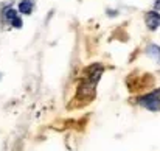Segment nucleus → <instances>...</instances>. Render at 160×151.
Returning <instances> with one entry per match:
<instances>
[{"mask_svg": "<svg viewBox=\"0 0 160 151\" xmlns=\"http://www.w3.org/2000/svg\"><path fill=\"white\" fill-rule=\"evenodd\" d=\"M149 55H151V56H154V58L159 61V58H160V49L157 47V45H151V47H149Z\"/></svg>", "mask_w": 160, "mask_h": 151, "instance_id": "nucleus-5", "label": "nucleus"}, {"mask_svg": "<svg viewBox=\"0 0 160 151\" xmlns=\"http://www.w3.org/2000/svg\"><path fill=\"white\" fill-rule=\"evenodd\" d=\"M140 103L148 107L149 111H159L160 109V91H154L151 94H148L146 97H143Z\"/></svg>", "mask_w": 160, "mask_h": 151, "instance_id": "nucleus-1", "label": "nucleus"}, {"mask_svg": "<svg viewBox=\"0 0 160 151\" xmlns=\"http://www.w3.org/2000/svg\"><path fill=\"white\" fill-rule=\"evenodd\" d=\"M145 23H146V27H148L151 31L157 30L160 27V13L159 11H149V13H146Z\"/></svg>", "mask_w": 160, "mask_h": 151, "instance_id": "nucleus-2", "label": "nucleus"}, {"mask_svg": "<svg viewBox=\"0 0 160 151\" xmlns=\"http://www.w3.org/2000/svg\"><path fill=\"white\" fill-rule=\"evenodd\" d=\"M5 17L11 23V27H14V28H20L22 27V19L14 9H6L5 11Z\"/></svg>", "mask_w": 160, "mask_h": 151, "instance_id": "nucleus-3", "label": "nucleus"}, {"mask_svg": "<svg viewBox=\"0 0 160 151\" xmlns=\"http://www.w3.org/2000/svg\"><path fill=\"white\" fill-rule=\"evenodd\" d=\"M154 8H156V9H160V0H156V3H154Z\"/></svg>", "mask_w": 160, "mask_h": 151, "instance_id": "nucleus-6", "label": "nucleus"}, {"mask_svg": "<svg viewBox=\"0 0 160 151\" xmlns=\"http://www.w3.org/2000/svg\"><path fill=\"white\" fill-rule=\"evenodd\" d=\"M19 11L22 14H31V11H33V2H30V0H20L19 2Z\"/></svg>", "mask_w": 160, "mask_h": 151, "instance_id": "nucleus-4", "label": "nucleus"}]
</instances>
